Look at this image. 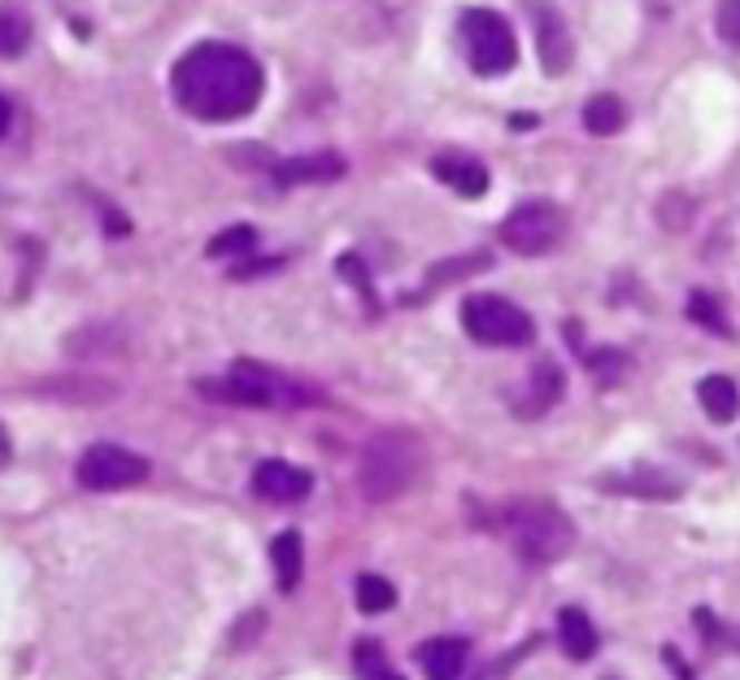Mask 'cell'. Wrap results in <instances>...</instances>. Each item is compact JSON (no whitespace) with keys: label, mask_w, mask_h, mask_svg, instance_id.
<instances>
[{"label":"cell","mask_w":740,"mask_h":680,"mask_svg":"<svg viewBox=\"0 0 740 680\" xmlns=\"http://www.w3.org/2000/svg\"><path fill=\"white\" fill-rule=\"evenodd\" d=\"M414 659L423 663V672L432 680H457L466 668V641L462 637H436V641H423L414 650Z\"/></svg>","instance_id":"cell-12"},{"label":"cell","mask_w":740,"mask_h":680,"mask_svg":"<svg viewBox=\"0 0 740 680\" xmlns=\"http://www.w3.org/2000/svg\"><path fill=\"white\" fill-rule=\"evenodd\" d=\"M558 641H562V650H566L575 663H584V659L596 654V628H592V620L580 607H566V611L558 615Z\"/></svg>","instance_id":"cell-15"},{"label":"cell","mask_w":740,"mask_h":680,"mask_svg":"<svg viewBox=\"0 0 740 680\" xmlns=\"http://www.w3.org/2000/svg\"><path fill=\"white\" fill-rule=\"evenodd\" d=\"M423 471V445L410 432H379L357 467V484L371 502H393L401 497Z\"/></svg>","instance_id":"cell-2"},{"label":"cell","mask_w":740,"mask_h":680,"mask_svg":"<svg viewBox=\"0 0 740 680\" xmlns=\"http://www.w3.org/2000/svg\"><path fill=\"white\" fill-rule=\"evenodd\" d=\"M510 536H514V550L532 568H544V563H558V559L571 554L575 523L566 520L553 502H519L510 511Z\"/></svg>","instance_id":"cell-3"},{"label":"cell","mask_w":740,"mask_h":680,"mask_svg":"<svg viewBox=\"0 0 740 680\" xmlns=\"http://www.w3.org/2000/svg\"><path fill=\"white\" fill-rule=\"evenodd\" d=\"M562 388H566L562 371L549 363V358H544V363H536V371L527 375V388H523V397H527V402H519V415H532V418L544 415V411H549V406L562 397Z\"/></svg>","instance_id":"cell-14"},{"label":"cell","mask_w":740,"mask_h":680,"mask_svg":"<svg viewBox=\"0 0 740 680\" xmlns=\"http://www.w3.org/2000/svg\"><path fill=\"white\" fill-rule=\"evenodd\" d=\"M341 175H345V157L341 154H305L275 166V184H284V188H293V184H332Z\"/></svg>","instance_id":"cell-10"},{"label":"cell","mask_w":740,"mask_h":680,"mask_svg":"<svg viewBox=\"0 0 740 680\" xmlns=\"http://www.w3.org/2000/svg\"><path fill=\"white\" fill-rule=\"evenodd\" d=\"M270 563H275V584L288 593L296 589V580H300V568H305V550H300V532H279L275 541H270Z\"/></svg>","instance_id":"cell-17"},{"label":"cell","mask_w":740,"mask_h":680,"mask_svg":"<svg viewBox=\"0 0 740 680\" xmlns=\"http://www.w3.org/2000/svg\"><path fill=\"white\" fill-rule=\"evenodd\" d=\"M697 402H701V411L714 418V423H732L740 411V393L728 375H706L697 384Z\"/></svg>","instance_id":"cell-16"},{"label":"cell","mask_w":740,"mask_h":680,"mask_svg":"<svg viewBox=\"0 0 740 680\" xmlns=\"http://www.w3.org/2000/svg\"><path fill=\"white\" fill-rule=\"evenodd\" d=\"M197 388L205 397L236 402V406H296V397H300L284 375L257 363H236L227 380H200Z\"/></svg>","instance_id":"cell-5"},{"label":"cell","mask_w":740,"mask_h":680,"mask_svg":"<svg viewBox=\"0 0 740 680\" xmlns=\"http://www.w3.org/2000/svg\"><path fill=\"white\" fill-rule=\"evenodd\" d=\"M489 266V254H471V258H448V266L432 270V284H448V279H462V275H475Z\"/></svg>","instance_id":"cell-25"},{"label":"cell","mask_w":740,"mask_h":680,"mask_svg":"<svg viewBox=\"0 0 740 680\" xmlns=\"http://www.w3.org/2000/svg\"><path fill=\"white\" fill-rule=\"evenodd\" d=\"M9 122H13V105H9V101H4V97H0V136L9 131Z\"/></svg>","instance_id":"cell-29"},{"label":"cell","mask_w":740,"mask_h":680,"mask_svg":"<svg viewBox=\"0 0 740 680\" xmlns=\"http://www.w3.org/2000/svg\"><path fill=\"white\" fill-rule=\"evenodd\" d=\"M462 40L475 75H505L519 61V36L496 9H466L462 13Z\"/></svg>","instance_id":"cell-4"},{"label":"cell","mask_w":740,"mask_h":680,"mask_svg":"<svg viewBox=\"0 0 740 680\" xmlns=\"http://www.w3.org/2000/svg\"><path fill=\"white\" fill-rule=\"evenodd\" d=\"M393 602H396V589L384 575H357V607H362L366 615H379V611H388Z\"/></svg>","instance_id":"cell-21"},{"label":"cell","mask_w":740,"mask_h":680,"mask_svg":"<svg viewBox=\"0 0 740 680\" xmlns=\"http://www.w3.org/2000/svg\"><path fill=\"white\" fill-rule=\"evenodd\" d=\"M353 668H357L362 680H405L393 663H388V654L379 650V641H371V637L353 645Z\"/></svg>","instance_id":"cell-20"},{"label":"cell","mask_w":740,"mask_h":680,"mask_svg":"<svg viewBox=\"0 0 740 680\" xmlns=\"http://www.w3.org/2000/svg\"><path fill=\"white\" fill-rule=\"evenodd\" d=\"M436 179L448 184L453 193H462V197H484V193H489V170H484V161H475V157H466V154L436 157Z\"/></svg>","instance_id":"cell-13"},{"label":"cell","mask_w":740,"mask_h":680,"mask_svg":"<svg viewBox=\"0 0 740 680\" xmlns=\"http://www.w3.org/2000/svg\"><path fill=\"white\" fill-rule=\"evenodd\" d=\"M9 459H13V445H9V432L0 427V467H9Z\"/></svg>","instance_id":"cell-28"},{"label":"cell","mask_w":740,"mask_h":680,"mask_svg":"<svg viewBox=\"0 0 740 680\" xmlns=\"http://www.w3.org/2000/svg\"><path fill=\"white\" fill-rule=\"evenodd\" d=\"M623 122H628V105L619 101V97H610V92H601V97H592L584 105V127H589L592 136H619Z\"/></svg>","instance_id":"cell-19"},{"label":"cell","mask_w":740,"mask_h":680,"mask_svg":"<svg viewBox=\"0 0 740 680\" xmlns=\"http://www.w3.org/2000/svg\"><path fill=\"white\" fill-rule=\"evenodd\" d=\"M689 318L692 323H701V327H710V332H719V336H732V332H728V318H723L719 302H714L710 293H692L689 297Z\"/></svg>","instance_id":"cell-24"},{"label":"cell","mask_w":740,"mask_h":680,"mask_svg":"<svg viewBox=\"0 0 740 680\" xmlns=\"http://www.w3.org/2000/svg\"><path fill=\"white\" fill-rule=\"evenodd\" d=\"M79 484L92 489V493H114V489H131V484H145L148 480V463L140 454L122 450V445H92L83 450L79 459Z\"/></svg>","instance_id":"cell-8"},{"label":"cell","mask_w":740,"mask_h":680,"mask_svg":"<svg viewBox=\"0 0 740 680\" xmlns=\"http://www.w3.org/2000/svg\"><path fill=\"white\" fill-rule=\"evenodd\" d=\"M462 323H466V332H471L480 345H501V349L532 345V336H536L527 311H519V306L505 302V297H466Z\"/></svg>","instance_id":"cell-6"},{"label":"cell","mask_w":740,"mask_h":680,"mask_svg":"<svg viewBox=\"0 0 740 680\" xmlns=\"http://www.w3.org/2000/svg\"><path fill=\"white\" fill-rule=\"evenodd\" d=\"M605 489H619V493H632V497H649V502H671V497L684 493V480H675V475H667V471L658 467H637L628 471V475L605 480Z\"/></svg>","instance_id":"cell-11"},{"label":"cell","mask_w":740,"mask_h":680,"mask_svg":"<svg viewBox=\"0 0 740 680\" xmlns=\"http://www.w3.org/2000/svg\"><path fill=\"white\" fill-rule=\"evenodd\" d=\"M541 66H544V75L571 70V36H566V27H562L553 13L541 18Z\"/></svg>","instance_id":"cell-18"},{"label":"cell","mask_w":740,"mask_h":680,"mask_svg":"<svg viewBox=\"0 0 740 680\" xmlns=\"http://www.w3.org/2000/svg\"><path fill=\"white\" fill-rule=\"evenodd\" d=\"M27 45H31V22H27V13L0 9V57H18Z\"/></svg>","instance_id":"cell-22"},{"label":"cell","mask_w":740,"mask_h":680,"mask_svg":"<svg viewBox=\"0 0 740 680\" xmlns=\"http://www.w3.org/2000/svg\"><path fill=\"white\" fill-rule=\"evenodd\" d=\"M719 36L732 45V49H740V0H719Z\"/></svg>","instance_id":"cell-26"},{"label":"cell","mask_w":740,"mask_h":680,"mask_svg":"<svg viewBox=\"0 0 740 680\" xmlns=\"http://www.w3.org/2000/svg\"><path fill=\"white\" fill-rule=\"evenodd\" d=\"M266 75L257 57L236 45H197L170 70V92L179 109H188L200 122H231L245 118L262 101Z\"/></svg>","instance_id":"cell-1"},{"label":"cell","mask_w":740,"mask_h":680,"mask_svg":"<svg viewBox=\"0 0 740 680\" xmlns=\"http://www.w3.org/2000/svg\"><path fill=\"white\" fill-rule=\"evenodd\" d=\"M566 231V214L549 201H527L501 223V240L519 254V258H541L549 254Z\"/></svg>","instance_id":"cell-7"},{"label":"cell","mask_w":740,"mask_h":680,"mask_svg":"<svg viewBox=\"0 0 740 680\" xmlns=\"http://www.w3.org/2000/svg\"><path fill=\"white\" fill-rule=\"evenodd\" d=\"M309 489H314V475L284 463V459H266L253 471V493L266 497V502H305Z\"/></svg>","instance_id":"cell-9"},{"label":"cell","mask_w":740,"mask_h":680,"mask_svg":"<svg viewBox=\"0 0 740 680\" xmlns=\"http://www.w3.org/2000/svg\"><path fill=\"white\" fill-rule=\"evenodd\" d=\"M623 354L619 349H605V354H592V375H605V380H614L619 371H623Z\"/></svg>","instance_id":"cell-27"},{"label":"cell","mask_w":740,"mask_h":680,"mask_svg":"<svg viewBox=\"0 0 740 680\" xmlns=\"http://www.w3.org/2000/svg\"><path fill=\"white\" fill-rule=\"evenodd\" d=\"M253 245H257V231H253L248 223H240V227H227L223 236H214V240L205 245V254H209V258H240Z\"/></svg>","instance_id":"cell-23"}]
</instances>
